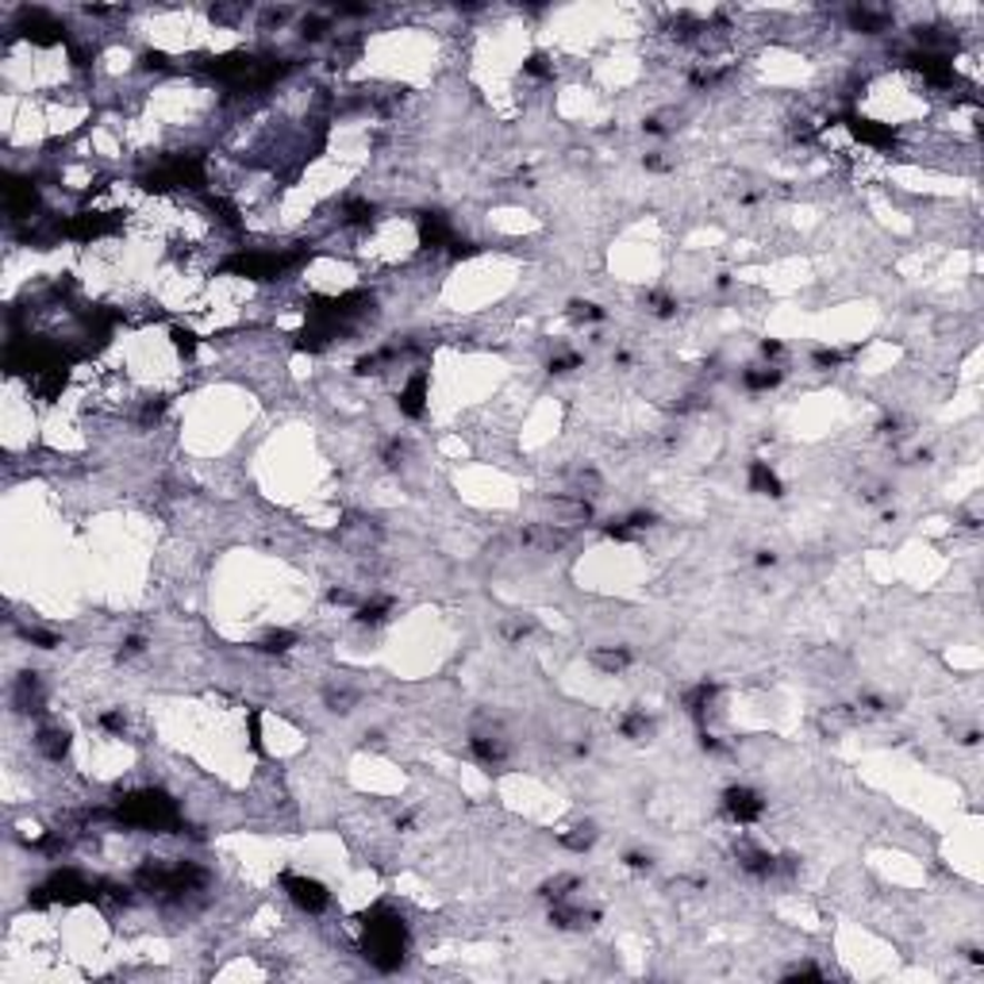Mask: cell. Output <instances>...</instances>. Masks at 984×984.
Returning <instances> with one entry per match:
<instances>
[{
	"instance_id": "obj_2",
	"label": "cell",
	"mask_w": 984,
	"mask_h": 984,
	"mask_svg": "<svg viewBox=\"0 0 984 984\" xmlns=\"http://www.w3.org/2000/svg\"><path fill=\"white\" fill-rule=\"evenodd\" d=\"M282 888L285 896L301 907L304 915H324L331 907V893L327 885H319L316 877H301V873H282Z\"/></svg>"
},
{
	"instance_id": "obj_1",
	"label": "cell",
	"mask_w": 984,
	"mask_h": 984,
	"mask_svg": "<svg viewBox=\"0 0 984 984\" xmlns=\"http://www.w3.org/2000/svg\"><path fill=\"white\" fill-rule=\"evenodd\" d=\"M719 808H724V816L731 819L735 827H754V823L766 819L769 800L754 785H727L724 796H719Z\"/></svg>"
}]
</instances>
